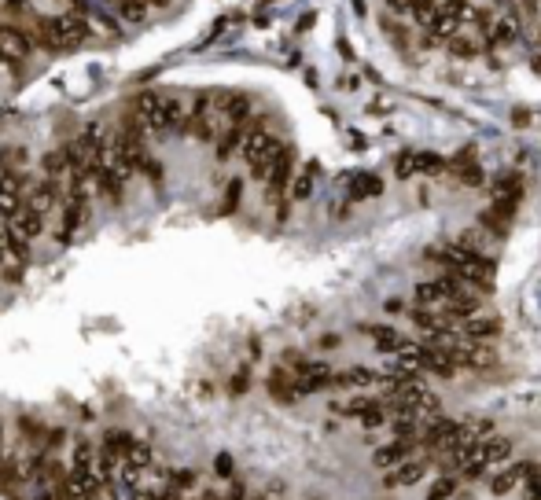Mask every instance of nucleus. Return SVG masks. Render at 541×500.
<instances>
[{"label": "nucleus", "mask_w": 541, "mask_h": 500, "mask_svg": "<svg viewBox=\"0 0 541 500\" xmlns=\"http://www.w3.org/2000/svg\"><path fill=\"white\" fill-rule=\"evenodd\" d=\"M386 8H391L394 15H409V11H412V0H386Z\"/></svg>", "instance_id": "nucleus-3"}, {"label": "nucleus", "mask_w": 541, "mask_h": 500, "mask_svg": "<svg viewBox=\"0 0 541 500\" xmlns=\"http://www.w3.org/2000/svg\"><path fill=\"white\" fill-rule=\"evenodd\" d=\"M4 225H8V228H11V232H15L19 239H26V243H33L37 236H41V232H45L48 217H45L41 210H37V207H33V202H30V199H26V191H22V202H19V207H15V210H11V213L4 217Z\"/></svg>", "instance_id": "nucleus-2"}, {"label": "nucleus", "mask_w": 541, "mask_h": 500, "mask_svg": "<svg viewBox=\"0 0 541 500\" xmlns=\"http://www.w3.org/2000/svg\"><path fill=\"white\" fill-rule=\"evenodd\" d=\"M185 99L166 92V88H148V92H140L133 99V111H129V118H133L140 129L148 136H162V133H180V125H185Z\"/></svg>", "instance_id": "nucleus-1"}, {"label": "nucleus", "mask_w": 541, "mask_h": 500, "mask_svg": "<svg viewBox=\"0 0 541 500\" xmlns=\"http://www.w3.org/2000/svg\"><path fill=\"white\" fill-rule=\"evenodd\" d=\"M486 4H489V8H494V11H501V8H505V4H508V0H486Z\"/></svg>", "instance_id": "nucleus-4"}]
</instances>
